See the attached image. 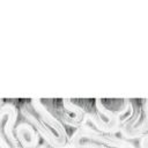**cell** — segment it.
I'll list each match as a JSON object with an SVG mask.
<instances>
[{
    "instance_id": "6da1fadb",
    "label": "cell",
    "mask_w": 148,
    "mask_h": 148,
    "mask_svg": "<svg viewBox=\"0 0 148 148\" xmlns=\"http://www.w3.org/2000/svg\"><path fill=\"white\" fill-rule=\"evenodd\" d=\"M20 112L51 148H68L71 135L65 125L49 109L42 98H31L20 105Z\"/></svg>"
},
{
    "instance_id": "7a4b0ae2",
    "label": "cell",
    "mask_w": 148,
    "mask_h": 148,
    "mask_svg": "<svg viewBox=\"0 0 148 148\" xmlns=\"http://www.w3.org/2000/svg\"><path fill=\"white\" fill-rule=\"evenodd\" d=\"M71 139H80L86 141H94L102 143L109 148H136L134 143L127 139L118 136L116 134H106L96 131L91 125L86 124L74 131Z\"/></svg>"
},
{
    "instance_id": "3957f363",
    "label": "cell",
    "mask_w": 148,
    "mask_h": 148,
    "mask_svg": "<svg viewBox=\"0 0 148 148\" xmlns=\"http://www.w3.org/2000/svg\"><path fill=\"white\" fill-rule=\"evenodd\" d=\"M148 131V120H147V105L146 98L141 99V105L136 106L133 116L120 127V136L127 140L139 139L140 136L147 134Z\"/></svg>"
},
{
    "instance_id": "277c9868",
    "label": "cell",
    "mask_w": 148,
    "mask_h": 148,
    "mask_svg": "<svg viewBox=\"0 0 148 148\" xmlns=\"http://www.w3.org/2000/svg\"><path fill=\"white\" fill-rule=\"evenodd\" d=\"M58 119L75 130L88 124L86 110L72 98H61V108L58 109Z\"/></svg>"
},
{
    "instance_id": "5b68a950",
    "label": "cell",
    "mask_w": 148,
    "mask_h": 148,
    "mask_svg": "<svg viewBox=\"0 0 148 148\" xmlns=\"http://www.w3.org/2000/svg\"><path fill=\"white\" fill-rule=\"evenodd\" d=\"M14 134L22 148H37L39 143V134L35 127L28 121H21L15 125Z\"/></svg>"
},
{
    "instance_id": "8992f818",
    "label": "cell",
    "mask_w": 148,
    "mask_h": 148,
    "mask_svg": "<svg viewBox=\"0 0 148 148\" xmlns=\"http://www.w3.org/2000/svg\"><path fill=\"white\" fill-rule=\"evenodd\" d=\"M68 148H109L102 143L94 141H86L80 139H71Z\"/></svg>"
},
{
    "instance_id": "52a82bcc",
    "label": "cell",
    "mask_w": 148,
    "mask_h": 148,
    "mask_svg": "<svg viewBox=\"0 0 148 148\" xmlns=\"http://www.w3.org/2000/svg\"><path fill=\"white\" fill-rule=\"evenodd\" d=\"M139 146L140 148H148V135L147 134L139 138Z\"/></svg>"
},
{
    "instance_id": "ba28073f",
    "label": "cell",
    "mask_w": 148,
    "mask_h": 148,
    "mask_svg": "<svg viewBox=\"0 0 148 148\" xmlns=\"http://www.w3.org/2000/svg\"><path fill=\"white\" fill-rule=\"evenodd\" d=\"M37 148H51V147H49L46 143H44V145H40V146H38Z\"/></svg>"
}]
</instances>
